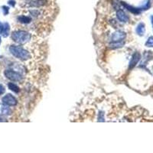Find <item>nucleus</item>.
<instances>
[{
	"instance_id": "nucleus-13",
	"label": "nucleus",
	"mask_w": 153,
	"mask_h": 153,
	"mask_svg": "<svg viewBox=\"0 0 153 153\" xmlns=\"http://www.w3.org/2000/svg\"><path fill=\"white\" fill-rule=\"evenodd\" d=\"M8 87L10 90H12V92H14V93H16V94H18V93H19L20 91V88L18 87V86L16 85V84L12 83V82H11V83H8Z\"/></svg>"
},
{
	"instance_id": "nucleus-16",
	"label": "nucleus",
	"mask_w": 153,
	"mask_h": 153,
	"mask_svg": "<svg viewBox=\"0 0 153 153\" xmlns=\"http://www.w3.org/2000/svg\"><path fill=\"white\" fill-rule=\"evenodd\" d=\"M30 14L32 15L33 17H35V18H38V16L41 15V12H40L38 9L31 10V11H30Z\"/></svg>"
},
{
	"instance_id": "nucleus-9",
	"label": "nucleus",
	"mask_w": 153,
	"mask_h": 153,
	"mask_svg": "<svg viewBox=\"0 0 153 153\" xmlns=\"http://www.w3.org/2000/svg\"><path fill=\"white\" fill-rule=\"evenodd\" d=\"M121 5L123 6H124L126 9L129 10V12H132L133 14L139 15L140 14V12H141V9H140V8H135V7H134V6L127 4L126 2H121Z\"/></svg>"
},
{
	"instance_id": "nucleus-2",
	"label": "nucleus",
	"mask_w": 153,
	"mask_h": 153,
	"mask_svg": "<svg viewBox=\"0 0 153 153\" xmlns=\"http://www.w3.org/2000/svg\"><path fill=\"white\" fill-rule=\"evenodd\" d=\"M12 39L18 44H24L31 41L32 35L30 34L29 32H26V31L18 30V31L12 32Z\"/></svg>"
},
{
	"instance_id": "nucleus-23",
	"label": "nucleus",
	"mask_w": 153,
	"mask_h": 153,
	"mask_svg": "<svg viewBox=\"0 0 153 153\" xmlns=\"http://www.w3.org/2000/svg\"><path fill=\"white\" fill-rule=\"evenodd\" d=\"M151 21H152V27H153V16L151 17Z\"/></svg>"
},
{
	"instance_id": "nucleus-3",
	"label": "nucleus",
	"mask_w": 153,
	"mask_h": 153,
	"mask_svg": "<svg viewBox=\"0 0 153 153\" xmlns=\"http://www.w3.org/2000/svg\"><path fill=\"white\" fill-rule=\"evenodd\" d=\"M4 75L7 79L15 82H20L23 80V77L20 73L13 71V70H6L4 71Z\"/></svg>"
},
{
	"instance_id": "nucleus-17",
	"label": "nucleus",
	"mask_w": 153,
	"mask_h": 153,
	"mask_svg": "<svg viewBox=\"0 0 153 153\" xmlns=\"http://www.w3.org/2000/svg\"><path fill=\"white\" fill-rule=\"evenodd\" d=\"M145 46L149 47V48H153V36H151L148 38L147 42L145 43Z\"/></svg>"
},
{
	"instance_id": "nucleus-12",
	"label": "nucleus",
	"mask_w": 153,
	"mask_h": 153,
	"mask_svg": "<svg viewBox=\"0 0 153 153\" xmlns=\"http://www.w3.org/2000/svg\"><path fill=\"white\" fill-rule=\"evenodd\" d=\"M135 32L139 35V36H142L144 35L145 32V24L141 22V23H139V25L136 27V29H135Z\"/></svg>"
},
{
	"instance_id": "nucleus-19",
	"label": "nucleus",
	"mask_w": 153,
	"mask_h": 153,
	"mask_svg": "<svg viewBox=\"0 0 153 153\" xmlns=\"http://www.w3.org/2000/svg\"><path fill=\"white\" fill-rule=\"evenodd\" d=\"M99 121L104 122V114L103 112L99 113Z\"/></svg>"
},
{
	"instance_id": "nucleus-15",
	"label": "nucleus",
	"mask_w": 153,
	"mask_h": 153,
	"mask_svg": "<svg viewBox=\"0 0 153 153\" xmlns=\"http://www.w3.org/2000/svg\"><path fill=\"white\" fill-rule=\"evenodd\" d=\"M123 42H111L110 44H109V48H113V49H114V48H120V47H122V46L123 45Z\"/></svg>"
},
{
	"instance_id": "nucleus-20",
	"label": "nucleus",
	"mask_w": 153,
	"mask_h": 153,
	"mask_svg": "<svg viewBox=\"0 0 153 153\" xmlns=\"http://www.w3.org/2000/svg\"><path fill=\"white\" fill-rule=\"evenodd\" d=\"M5 91H6V89H5L4 86L2 85V84H0V95L4 94Z\"/></svg>"
},
{
	"instance_id": "nucleus-10",
	"label": "nucleus",
	"mask_w": 153,
	"mask_h": 153,
	"mask_svg": "<svg viewBox=\"0 0 153 153\" xmlns=\"http://www.w3.org/2000/svg\"><path fill=\"white\" fill-rule=\"evenodd\" d=\"M8 106L5 104H0V115H10L11 114V109Z\"/></svg>"
},
{
	"instance_id": "nucleus-24",
	"label": "nucleus",
	"mask_w": 153,
	"mask_h": 153,
	"mask_svg": "<svg viewBox=\"0 0 153 153\" xmlns=\"http://www.w3.org/2000/svg\"><path fill=\"white\" fill-rule=\"evenodd\" d=\"M1 42H2V40H1V37H0V44H1Z\"/></svg>"
},
{
	"instance_id": "nucleus-22",
	"label": "nucleus",
	"mask_w": 153,
	"mask_h": 153,
	"mask_svg": "<svg viewBox=\"0 0 153 153\" xmlns=\"http://www.w3.org/2000/svg\"><path fill=\"white\" fill-rule=\"evenodd\" d=\"M5 121H6V120H5V119H3V118L0 116V122H5Z\"/></svg>"
},
{
	"instance_id": "nucleus-7",
	"label": "nucleus",
	"mask_w": 153,
	"mask_h": 153,
	"mask_svg": "<svg viewBox=\"0 0 153 153\" xmlns=\"http://www.w3.org/2000/svg\"><path fill=\"white\" fill-rule=\"evenodd\" d=\"M141 59V54H139V52H135L134 53L133 55L132 56V58L129 62V69H133L136 64H138V62L139 61V60Z\"/></svg>"
},
{
	"instance_id": "nucleus-21",
	"label": "nucleus",
	"mask_w": 153,
	"mask_h": 153,
	"mask_svg": "<svg viewBox=\"0 0 153 153\" xmlns=\"http://www.w3.org/2000/svg\"><path fill=\"white\" fill-rule=\"evenodd\" d=\"M8 5H10L11 6L14 7V6H16V1H15V0H8Z\"/></svg>"
},
{
	"instance_id": "nucleus-11",
	"label": "nucleus",
	"mask_w": 153,
	"mask_h": 153,
	"mask_svg": "<svg viewBox=\"0 0 153 153\" xmlns=\"http://www.w3.org/2000/svg\"><path fill=\"white\" fill-rule=\"evenodd\" d=\"M17 20H18V22L22 24H29L30 22H32V18L29 16H19L17 17Z\"/></svg>"
},
{
	"instance_id": "nucleus-8",
	"label": "nucleus",
	"mask_w": 153,
	"mask_h": 153,
	"mask_svg": "<svg viewBox=\"0 0 153 153\" xmlns=\"http://www.w3.org/2000/svg\"><path fill=\"white\" fill-rule=\"evenodd\" d=\"M47 3H48V0H30L28 5L31 7L39 8L44 6Z\"/></svg>"
},
{
	"instance_id": "nucleus-14",
	"label": "nucleus",
	"mask_w": 153,
	"mask_h": 153,
	"mask_svg": "<svg viewBox=\"0 0 153 153\" xmlns=\"http://www.w3.org/2000/svg\"><path fill=\"white\" fill-rule=\"evenodd\" d=\"M9 31H10V26L8 23L7 22H5V29L3 33L2 34V35L4 37V38H6L8 37V35H9Z\"/></svg>"
},
{
	"instance_id": "nucleus-4",
	"label": "nucleus",
	"mask_w": 153,
	"mask_h": 153,
	"mask_svg": "<svg viewBox=\"0 0 153 153\" xmlns=\"http://www.w3.org/2000/svg\"><path fill=\"white\" fill-rule=\"evenodd\" d=\"M2 104L8 106H15L18 104V101H17L16 98L14 96H12V94H6V96H4L2 97Z\"/></svg>"
},
{
	"instance_id": "nucleus-5",
	"label": "nucleus",
	"mask_w": 153,
	"mask_h": 153,
	"mask_svg": "<svg viewBox=\"0 0 153 153\" xmlns=\"http://www.w3.org/2000/svg\"><path fill=\"white\" fill-rule=\"evenodd\" d=\"M125 32L122 31H116V32L113 33V35L110 37V42H121L126 38Z\"/></svg>"
},
{
	"instance_id": "nucleus-6",
	"label": "nucleus",
	"mask_w": 153,
	"mask_h": 153,
	"mask_svg": "<svg viewBox=\"0 0 153 153\" xmlns=\"http://www.w3.org/2000/svg\"><path fill=\"white\" fill-rule=\"evenodd\" d=\"M116 17L119 19V22H123V23H126L129 21V17L126 15L123 10L121 8H119L116 12Z\"/></svg>"
},
{
	"instance_id": "nucleus-1",
	"label": "nucleus",
	"mask_w": 153,
	"mask_h": 153,
	"mask_svg": "<svg viewBox=\"0 0 153 153\" xmlns=\"http://www.w3.org/2000/svg\"><path fill=\"white\" fill-rule=\"evenodd\" d=\"M9 51L15 58L21 61H28L32 58L30 52L22 48V46L11 45L9 47Z\"/></svg>"
},
{
	"instance_id": "nucleus-18",
	"label": "nucleus",
	"mask_w": 153,
	"mask_h": 153,
	"mask_svg": "<svg viewBox=\"0 0 153 153\" xmlns=\"http://www.w3.org/2000/svg\"><path fill=\"white\" fill-rule=\"evenodd\" d=\"M2 12H3V14H4L5 16H6V15L8 14V11H9V8H8V6H3L2 7Z\"/></svg>"
}]
</instances>
